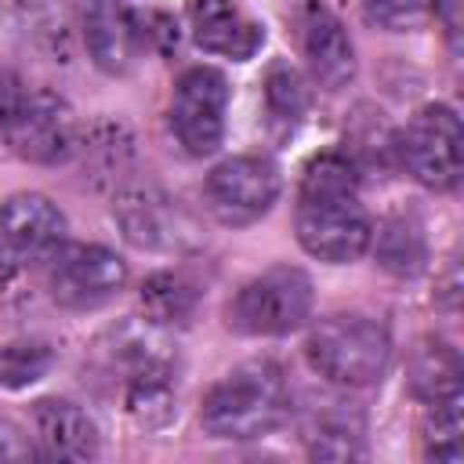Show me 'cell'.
<instances>
[{
  "mask_svg": "<svg viewBox=\"0 0 464 464\" xmlns=\"http://www.w3.org/2000/svg\"><path fill=\"white\" fill-rule=\"evenodd\" d=\"M294 232L301 250L326 265H348L370 250L373 221L362 207L352 156L330 149L304 163L294 203Z\"/></svg>",
  "mask_w": 464,
  "mask_h": 464,
  "instance_id": "obj_1",
  "label": "cell"
},
{
  "mask_svg": "<svg viewBox=\"0 0 464 464\" xmlns=\"http://www.w3.org/2000/svg\"><path fill=\"white\" fill-rule=\"evenodd\" d=\"M290 413L286 373L272 359H250L232 366L203 399L199 424L210 439L250 442L276 431Z\"/></svg>",
  "mask_w": 464,
  "mask_h": 464,
  "instance_id": "obj_2",
  "label": "cell"
},
{
  "mask_svg": "<svg viewBox=\"0 0 464 464\" xmlns=\"http://www.w3.org/2000/svg\"><path fill=\"white\" fill-rule=\"evenodd\" d=\"M304 359L334 388H370L392 362V337L370 315L337 312L308 330Z\"/></svg>",
  "mask_w": 464,
  "mask_h": 464,
  "instance_id": "obj_3",
  "label": "cell"
},
{
  "mask_svg": "<svg viewBox=\"0 0 464 464\" xmlns=\"http://www.w3.org/2000/svg\"><path fill=\"white\" fill-rule=\"evenodd\" d=\"M312 301L315 290L304 268L272 265L232 294L225 323L243 337H286L304 326V319L312 315Z\"/></svg>",
  "mask_w": 464,
  "mask_h": 464,
  "instance_id": "obj_4",
  "label": "cell"
},
{
  "mask_svg": "<svg viewBox=\"0 0 464 464\" xmlns=\"http://www.w3.org/2000/svg\"><path fill=\"white\" fill-rule=\"evenodd\" d=\"M402 170L435 192H450L460 181V120L450 105L435 102L410 116L395 138Z\"/></svg>",
  "mask_w": 464,
  "mask_h": 464,
  "instance_id": "obj_5",
  "label": "cell"
},
{
  "mask_svg": "<svg viewBox=\"0 0 464 464\" xmlns=\"http://www.w3.org/2000/svg\"><path fill=\"white\" fill-rule=\"evenodd\" d=\"M0 130L7 149L18 160L40 163V167L65 163L80 145V127L69 102L51 91H22L18 105L11 109Z\"/></svg>",
  "mask_w": 464,
  "mask_h": 464,
  "instance_id": "obj_6",
  "label": "cell"
},
{
  "mask_svg": "<svg viewBox=\"0 0 464 464\" xmlns=\"http://www.w3.org/2000/svg\"><path fill=\"white\" fill-rule=\"evenodd\" d=\"M127 261L102 243H62L51 254L47 286L65 312H94L127 286Z\"/></svg>",
  "mask_w": 464,
  "mask_h": 464,
  "instance_id": "obj_7",
  "label": "cell"
},
{
  "mask_svg": "<svg viewBox=\"0 0 464 464\" xmlns=\"http://www.w3.org/2000/svg\"><path fill=\"white\" fill-rule=\"evenodd\" d=\"M232 87L221 69L192 65L178 76L170 94V130L188 156H210L225 141Z\"/></svg>",
  "mask_w": 464,
  "mask_h": 464,
  "instance_id": "obj_8",
  "label": "cell"
},
{
  "mask_svg": "<svg viewBox=\"0 0 464 464\" xmlns=\"http://www.w3.org/2000/svg\"><path fill=\"white\" fill-rule=\"evenodd\" d=\"M279 188L283 178L268 156H228L207 174L203 196L225 228H246L276 207Z\"/></svg>",
  "mask_w": 464,
  "mask_h": 464,
  "instance_id": "obj_9",
  "label": "cell"
},
{
  "mask_svg": "<svg viewBox=\"0 0 464 464\" xmlns=\"http://www.w3.org/2000/svg\"><path fill=\"white\" fill-rule=\"evenodd\" d=\"M112 218L123 228L127 243H134L138 250L178 254L196 243V225L178 207V199L160 188H127L112 203Z\"/></svg>",
  "mask_w": 464,
  "mask_h": 464,
  "instance_id": "obj_10",
  "label": "cell"
},
{
  "mask_svg": "<svg viewBox=\"0 0 464 464\" xmlns=\"http://www.w3.org/2000/svg\"><path fill=\"white\" fill-rule=\"evenodd\" d=\"M69 221L44 192H14L0 203V250L11 261H51Z\"/></svg>",
  "mask_w": 464,
  "mask_h": 464,
  "instance_id": "obj_11",
  "label": "cell"
},
{
  "mask_svg": "<svg viewBox=\"0 0 464 464\" xmlns=\"http://www.w3.org/2000/svg\"><path fill=\"white\" fill-rule=\"evenodd\" d=\"M297 40L301 54L308 62L312 80L323 91H341L355 80V44L344 29V22L319 0H304L297 11Z\"/></svg>",
  "mask_w": 464,
  "mask_h": 464,
  "instance_id": "obj_12",
  "label": "cell"
},
{
  "mask_svg": "<svg viewBox=\"0 0 464 464\" xmlns=\"http://www.w3.org/2000/svg\"><path fill=\"white\" fill-rule=\"evenodd\" d=\"M192 44L207 54L228 62H250L265 47V22L250 14L239 0H188Z\"/></svg>",
  "mask_w": 464,
  "mask_h": 464,
  "instance_id": "obj_13",
  "label": "cell"
},
{
  "mask_svg": "<svg viewBox=\"0 0 464 464\" xmlns=\"http://www.w3.org/2000/svg\"><path fill=\"white\" fill-rule=\"evenodd\" d=\"M80 29L91 62L109 76H127L141 54V25L120 0H80Z\"/></svg>",
  "mask_w": 464,
  "mask_h": 464,
  "instance_id": "obj_14",
  "label": "cell"
},
{
  "mask_svg": "<svg viewBox=\"0 0 464 464\" xmlns=\"http://www.w3.org/2000/svg\"><path fill=\"white\" fill-rule=\"evenodd\" d=\"M33 442L36 453L51 460H94L102 450L98 424L87 410L58 395L33 402Z\"/></svg>",
  "mask_w": 464,
  "mask_h": 464,
  "instance_id": "obj_15",
  "label": "cell"
},
{
  "mask_svg": "<svg viewBox=\"0 0 464 464\" xmlns=\"http://www.w3.org/2000/svg\"><path fill=\"white\" fill-rule=\"evenodd\" d=\"M362 413L355 402L337 399V395H323L312 399V406H304L301 413V439L308 457L315 460H352L362 457Z\"/></svg>",
  "mask_w": 464,
  "mask_h": 464,
  "instance_id": "obj_16",
  "label": "cell"
},
{
  "mask_svg": "<svg viewBox=\"0 0 464 464\" xmlns=\"http://www.w3.org/2000/svg\"><path fill=\"white\" fill-rule=\"evenodd\" d=\"M406 384H410V395L428 406L460 399V384H464L460 352L446 337H435V334L420 337L406 359Z\"/></svg>",
  "mask_w": 464,
  "mask_h": 464,
  "instance_id": "obj_17",
  "label": "cell"
},
{
  "mask_svg": "<svg viewBox=\"0 0 464 464\" xmlns=\"http://www.w3.org/2000/svg\"><path fill=\"white\" fill-rule=\"evenodd\" d=\"M370 246L377 254V265L399 279H413L428 265V239L417 221L410 218H388L373 228Z\"/></svg>",
  "mask_w": 464,
  "mask_h": 464,
  "instance_id": "obj_18",
  "label": "cell"
},
{
  "mask_svg": "<svg viewBox=\"0 0 464 464\" xmlns=\"http://www.w3.org/2000/svg\"><path fill=\"white\" fill-rule=\"evenodd\" d=\"M196 283L185 272H156L145 286H141V304H145V319L160 323V326H181L192 319L196 312Z\"/></svg>",
  "mask_w": 464,
  "mask_h": 464,
  "instance_id": "obj_19",
  "label": "cell"
},
{
  "mask_svg": "<svg viewBox=\"0 0 464 464\" xmlns=\"http://www.w3.org/2000/svg\"><path fill=\"white\" fill-rule=\"evenodd\" d=\"M265 109H268V120L272 127H279V134H290L304 112H308V87H304V76L286 65V62H276L265 76Z\"/></svg>",
  "mask_w": 464,
  "mask_h": 464,
  "instance_id": "obj_20",
  "label": "cell"
},
{
  "mask_svg": "<svg viewBox=\"0 0 464 464\" xmlns=\"http://www.w3.org/2000/svg\"><path fill=\"white\" fill-rule=\"evenodd\" d=\"M424 457L457 464L464 460V417H460V399L431 402V413L424 420Z\"/></svg>",
  "mask_w": 464,
  "mask_h": 464,
  "instance_id": "obj_21",
  "label": "cell"
},
{
  "mask_svg": "<svg viewBox=\"0 0 464 464\" xmlns=\"http://www.w3.org/2000/svg\"><path fill=\"white\" fill-rule=\"evenodd\" d=\"M54 366V352L40 341L0 344V388H25L47 377Z\"/></svg>",
  "mask_w": 464,
  "mask_h": 464,
  "instance_id": "obj_22",
  "label": "cell"
},
{
  "mask_svg": "<svg viewBox=\"0 0 464 464\" xmlns=\"http://www.w3.org/2000/svg\"><path fill=\"white\" fill-rule=\"evenodd\" d=\"M362 14L384 33H413L435 14V0H362Z\"/></svg>",
  "mask_w": 464,
  "mask_h": 464,
  "instance_id": "obj_23",
  "label": "cell"
},
{
  "mask_svg": "<svg viewBox=\"0 0 464 464\" xmlns=\"http://www.w3.org/2000/svg\"><path fill=\"white\" fill-rule=\"evenodd\" d=\"M33 457H40L33 435L22 424H14L11 417H0V464H18V460H33Z\"/></svg>",
  "mask_w": 464,
  "mask_h": 464,
  "instance_id": "obj_24",
  "label": "cell"
},
{
  "mask_svg": "<svg viewBox=\"0 0 464 464\" xmlns=\"http://www.w3.org/2000/svg\"><path fill=\"white\" fill-rule=\"evenodd\" d=\"M22 91H25V87H22V83H18L11 72H4V69H0V127L7 123V116H11V109L18 105Z\"/></svg>",
  "mask_w": 464,
  "mask_h": 464,
  "instance_id": "obj_25",
  "label": "cell"
}]
</instances>
